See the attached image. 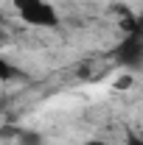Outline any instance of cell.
I'll list each match as a JSON object with an SVG mask.
<instances>
[{"instance_id": "1", "label": "cell", "mask_w": 143, "mask_h": 145, "mask_svg": "<svg viewBox=\"0 0 143 145\" xmlns=\"http://www.w3.org/2000/svg\"><path fill=\"white\" fill-rule=\"evenodd\" d=\"M14 8H17L20 20L34 28H54L59 22L54 6L48 0H14Z\"/></svg>"}, {"instance_id": "2", "label": "cell", "mask_w": 143, "mask_h": 145, "mask_svg": "<svg viewBox=\"0 0 143 145\" xmlns=\"http://www.w3.org/2000/svg\"><path fill=\"white\" fill-rule=\"evenodd\" d=\"M118 61H121L124 67H140L143 64V42L138 36L126 39L124 45L118 48Z\"/></svg>"}, {"instance_id": "3", "label": "cell", "mask_w": 143, "mask_h": 145, "mask_svg": "<svg viewBox=\"0 0 143 145\" xmlns=\"http://www.w3.org/2000/svg\"><path fill=\"white\" fill-rule=\"evenodd\" d=\"M11 75H14V67H9V64L0 59V78H11Z\"/></svg>"}, {"instance_id": "4", "label": "cell", "mask_w": 143, "mask_h": 145, "mask_svg": "<svg viewBox=\"0 0 143 145\" xmlns=\"http://www.w3.org/2000/svg\"><path fill=\"white\" fill-rule=\"evenodd\" d=\"M129 84H132V78H129V75H124V78H118V87H129Z\"/></svg>"}, {"instance_id": "5", "label": "cell", "mask_w": 143, "mask_h": 145, "mask_svg": "<svg viewBox=\"0 0 143 145\" xmlns=\"http://www.w3.org/2000/svg\"><path fill=\"white\" fill-rule=\"evenodd\" d=\"M126 145H143V140H138V137H129V140H126Z\"/></svg>"}, {"instance_id": "6", "label": "cell", "mask_w": 143, "mask_h": 145, "mask_svg": "<svg viewBox=\"0 0 143 145\" xmlns=\"http://www.w3.org/2000/svg\"><path fill=\"white\" fill-rule=\"evenodd\" d=\"M84 145H109V142H104V140H87Z\"/></svg>"}]
</instances>
